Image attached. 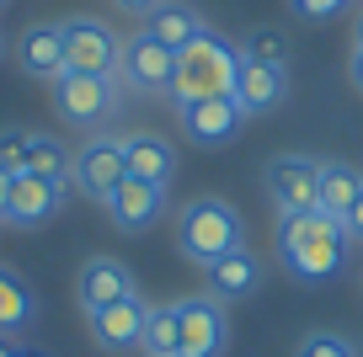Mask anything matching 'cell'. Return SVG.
<instances>
[{"instance_id":"cell-32","label":"cell","mask_w":363,"mask_h":357,"mask_svg":"<svg viewBox=\"0 0 363 357\" xmlns=\"http://www.w3.org/2000/svg\"><path fill=\"white\" fill-rule=\"evenodd\" d=\"M0 357H16V346H11V336H0Z\"/></svg>"},{"instance_id":"cell-25","label":"cell","mask_w":363,"mask_h":357,"mask_svg":"<svg viewBox=\"0 0 363 357\" xmlns=\"http://www.w3.org/2000/svg\"><path fill=\"white\" fill-rule=\"evenodd\" d=\"M294 357H358V346H352L347 336H337V331H310Z\"/></svg>"},{"instance_id":"cell-8","label":"cell","mask_w":363,"mask_h":357,"mask_svg":"<svg viewBox=\"0 0 363 357\" xmlns=\"http://www.w3.org/2000/svg\"><path fill=\"white\" fill-rule=\"evenodd\" d=\"M177 325H182V346L177 357H219L225 352V336H230V320H225V304L219 299H193L177 304Z\"/></svg>"},{"instance_id":"cell-19","label":"cell","mask_w":363,"mask_h":357,"mask_svg":"<svg viewBox=\"0 0 363 357\" xmlns=\"http://www.w3.org/2000/svg\"><path fill=\"white\" fill-rule=\"evenodd\" d=\"M208 272V288H214V299H240V293H251L262 283V261L251 256L246 246L240 251H230V256H219L214 267H203Z\"/></svg>"},{"instance_id":"cell-23","label":"cell","mask_w":363,"mask_h":357,"mask_svg":"<svg viewBox=\"0 0 363 357\" xmlns=\"http://www.w3.org/2000/svg\"><path fill=\"white\" fill-rule=\"evenodd\" d=\"M145 357H177L182 346V325H177V304H155L145 320Z\"/></svg>"},{"instance_id":"cell-21","label":"cell","mask_w":363,"mask_h":357,"mask_svg":"<svg viewBox=\"0 0 363 357\" xmlns=\"http://www.w3.org/2000/svg\"><path fill=\"white\" fill-rule=\"evenodd\" d=\"M358 192H363V176L352 166H342V160H320V208L326 213H347L352 203H358Z\"/></svg>"},{"instance_id":"cell-11","label":"cell","mask_w":363,"mask_h":357,"mask_svg":"<svg viewBox=\"0 0 363 357\" xmlns=\"http://www.w3.org/2000/svg\"><path fill=\"white\" fill-rule=\"evenodd\" d=\"M91 320V341L102 346V352H128V346L145 341V320H150V304L139 299V293H128V299L107 304V310L86 314Z\"/></svg>"},{"instance_id":"cell-17","label":"cell","mask_w":363,"mask_h":357,"mask_svg":"<svg viewBox=\"0 0 363 357\" xmlns=\"http://www.w3.org/2000/svg\"><path fill=\"white\" fill-rule=\"evenodd\" d=\"M235 101L246 118L272 112L284 101V69L278 64H257V59H240V80H235Z\"/></svg>"},{"instance_id":"cell-10","label":"cell","mask_w":363,"mask_h":357,"mask_svg":"<svg viewBox=\"0 0 363 357\" xmlns=\"http://www.w3.org/2000/svg\"><path fill=\"white\" fill-rule=\"evenodd\" d=\"M65 192L69 181H48V176H16L11 181V203H6V224H16V230H38V224H48L59 208H65Z\"/></svg>"},{"instance_id":"cell-36","label":"cell","mask_w":363,"mask_h":357,"mask_svg":"<svg viewBox=\"0 0 363 357\" xmlns=\"http://www.w3.org/2000/svg\"><path fill=\"white\" fill-rule=\"evenodd\" d=\"M0 6H6V0H0Z\"/></svg>"},{"instance_id":"cell-30","label":"cell","mask_w":363,"mask_h":357,"mask_svg":"<svg viewBox=\"0 0 363 357\" xmlns=\"http://www.w3.org/2000/svg\"><path fill=\"white\" fill-rule=\"evenodd\" d=\"M347 75H352V86L363 91V48H352V64H347Z\"/></svg>"},{"instance_id":"cell-22","label":"cell","mask_w":363,"mask_h":357,"mask_svg":"<svg viewBox=\"0 0 363 357\" xmlns=\"http://www.w3.org/2000/svg\"><path fill=\"white\" fill-rule=\"evenodd\" d=\"M69 166H75V155H69V149L59 144L54 134H33V144H27V160H22V171H27V176L75 181V176H69Z\"/></svg>"},{"instance_id":"cell-15","label":"cell","mask_w":363,"mask_h":357,"mask_svg":"<svg viewBox=\"0 0 363 357\" xmlns=\"http://www.w3.org/2000/svg\"><path fill=\"white\" fill-rule=\"evenodd\" d=\"M123 160H128V176L150 181V187H171V176H177V149H171V139L150 134V128L123 134Z\"/></svg>"},{"instance_id":"cell-1","label":"cell","mask_w":363,"mask_h":357,"mask_svg":"<svg viewBox=\"0 0 363 357\" xmlns=\"http://www.w3.org/2000/svg\"><path fill=\"white\" fill-rule=\"evenodd\" d=\"M347 224L326 208H310V213H284L278 219V256L294 278L320 283V278H337L347 267Z\"/></svg>"},{"instance_id":"cell-26","label":"cell","mask_w":363,"mask_h":357,"mask_svg":"<svg viewBox=\"0 0 363 357\" xmlns=\"http://www.w3.org/2000/svg\"><path fill=\"white\" fill-rule=\"evenodd\" d=\"M27 144H33V134H27V128H0V166L11 171V176H22Z\"/></svg>"},{"instance_id":"cell-12","label":"cell","mask_w":363,"mask_h":357,"mask_svg":"<svg viewBox=\"0 0 363 357\" xmlns=\"http://www.w3.org/2000/svg\"><path fill=\"white\" fill-rule=\"evenodd\" d=\"M128 293H134V272H128L118 256H91L86 267H80V278H75V299H80L86 314L107 310V304L128 299Z\"/></svg>"},{"instance_id":"cell-6","label":"cell","mask_w":363,"mask_h":357,"mask_svg":"<svg viewBox=\"0 0 363 357\" xmlns=\"http://www.w3.org/2000/svg\"><path fill=\"white\" fill-rule=\"evenodd\" d=\"M262 181H267L272 203H278L284 213L320 208V160H310V155H278V160H267Z\"/></svg>"},{"instance_id":"cell-31","label":"cell","mask_w":363,"mask_h":357,"mask_svg":"<svg viewBox=\"0 0 363 357\" xmlns=\"http://www.w3.org/2000/svg\"><path fill=\"white\" fill-rule=\"evenodd\" d=\"M118 6H123V11H139V16H150L160 6V0H118Z\"/></svg>"},{"instance_id":"cell-18","label":"cell","mask_w":363,"mask_h":357,"mask_svg":"<svg viewBox=\"0 0 363 357\" xmlns=\"http://www.w3.org/2000/svg\"><path fill=\"white\" fill-rule=\"evenodd\" d=\"M145 33L155 38V43H166L171 54H177V48H187L193 38H203L208 27L198 22V11H193V6H182V0H160L155 11L145 16Z\"/></svg>"},{"instance_id":"cell-4","label":"cell","mask_w":363,"mask_h":357,"mask_svg":"<svg viewBox=\"0 0 363 357\" xmlns=\"http://www.w3.org/2000/svg\"><path fill=\"white\" fill-rule=\"evenodd\" d=\"M54 107H59V118L65 123H75V128H96L102 118H113V107H118V86H113V75H59L54 80Z\"/></svg>"},{"instance_id":"cell-5","label":"cell","mask_w":363,"mask_h":357,"mask_svg":"<svg viewBox=\"0 0 363 357\" xmlns=\"http://www.w3.org/2000/svg\"><path fill=\"white\" fill-rule=\"evenodd\" d=\"M65 27V59L75 75H113L118 69V54H123V38L113 33L107 22L96 16H69Z\"/></svg>"},{"instance_id":"cell-3","label":"cell","mask_w":363,"mask_h":357,"mask_svg":"<svg viewBox=\"0 0 363 357\" xmlns=\"http://www.w3.org/2000/svg\"><path fill=\"white\" fill-rule=\"evenodd\" d=\"M177 246L187 261L198 267H214L219 256L240 251V213L219 198H193L177 213Z\"/></svg>"},{"instance_id":"cell-24","label":"cell","mask_w":363,"mask_h":357,"mask_svg":"<svg viewBox=\"0 0 363 357\" xmlns=\"http://www.w3.org/2000/svg\"><path fill=\"white\" fill-rule=\"evenodd\" d=\"M240 59H257V64H289V43L284 33H272V27H257V33H246V54Z\"/></svg>"},{"instance_id":"cell-16","label":"cell","mask_w":363,"mask_h":357,"mask_svg":"<svg viewBox=\"0 0 363 357\" xmlns=\"http://www.w3.org/2000/svg\"><path fill=\"white\" fill-rule=\"evenodd\" d=\"M102 203H107V213H113L118 230H150V224L160 219L166 187H150V181H139V176H123Z\"/></svg>"},{"instance_id":"cell-13","label":"cell","mask_w":363,"mask_h":357,"mask_svg":"<svg viewBox=\"0 0 363 357\" xmlns=\"http://www.w3.org/2000/svg\"><path fill=\"white\" fill-rule=\"evenodd\" d=\"M240 123H246V112H240L235 96H203V101H187V107H182V128H187V139H198V144H225V139L240 134Z\"/></svg>"},{"instance_id":"cell-33","label":"cell","mask_w":363,"mask_h":357,"mask_svg":"<svg viewBox=\"0 0 363 357\" xmlns=\"http://www.w3.org/2000/svg\"><path fill=\"white\" fill-rule=\"evenodd\" d=\"M352 38H358V48H363V11H358V27H352Z\"/></svg>"},{"instance_id":"cell-20","label":"cell","mask_w":363,"mask_h":357,"mask_svg":"<svg viewBox=\"0 0 363 357\" xmlns=\"http://www.w3.org/2000/svg\"><path fill=\"white\" fill-rule=\"evenodd\" d=\"M33 314H38V299H33V288H27V278L11 272V267H0V336L33 325Z\"/></svg>"},{"instance_id":"cell-34","label":"cell","mask_w":363,"mask_h":357,"mask_svg":"<svg viewBox=\"0 0 363 357\" xmlns=\"http://www.w3.org/2000/svg\"><path fill=\"white\" fill-rule=\"evenodd\" d=\"M16 357H43V352H16Z\"/></svg>"},{"instance_id":"cell-2","label":"cell","mask_w":363,"mask_h":357,"mask_svg":"<svg viewBox=\"0 0 363 357\" xmlns=\"http://www.w3.org/2000/svg\"><path fill=\"white\" fill-rule=\"evenodd\" d=\"M235 80H240V54L230 43H219L214 33H203L187 48H177V69H171L166 96L177 107L203 101V96H235Z\"/></svg>"},{"instance_id":"cell-9","label":"cell","mask_w":363,"mask_h":357,"mask_svg":"<svg viewBox=\"0 0 363 357\" xmlns=\"http://www.w3.org/2000/svg\"><path fill=\"white\" fill-rule=\"evenodd\" d=\"M69 176H75V187H80V192H91V198H107V192H113L118 181L128 176L123 139H113V134L86 139V144L75 149V166H69Z\"/></svg>"},{"instance_id":"cell-7","label":"cell","mask_w":363,"mask_h":357,"mask_svg":"<svg viewBox=\"0 0 363 357\" xmlns=\"http://www.w3.org/2000/svg\"><path fill=\"white\" fill-rule=\"evenodd\" d=\"M171 69H177V54L166 43H155L150 33L123 38V54H118V75H123L128 91H145V96H160L171 91Z\"/></svg>"},{"instance_id":"cell-28","label":"cell","mask_w":363,"mask_h":357,"mask_svg":"<svg viewBox=\"0 0 363 357\" xmlns=\"http://www.w3.org/2000/svg\"><path fill=\"white\" fill-rule=\"evenodd\" d=\"M342 224H347V234H352V240H363V192H358V203H352V208L342 213Z\"/></svg>"},{"instance_id":"cell-14","label":"cell","mask_w":363,"mask_h":357,"mask_svg":"<svg viewBox=\"0 0 363 357\" xmlns=\"http://www.w3.org/2000/svg\"><path fill=\"white\" fill-rule=\"evenodd\" d=\"M16 64H22L27 75L48 80V86H54L59 75H69V59H65V27H59V22L27 27L22 43H16Z\"/></svg>"},{"instance_id":"cell-35","label":"cell","mask_w":363,"mask_h":357,"mask_svg":"<svg viewBox=\"0 0 363 357\" xmlns=\"http://www.w3.org/2000/svg\"><path fill=\"white\" fill-rule=\"evenodd\" d=\"M0 54H6V38H0Z\"/></svg>"},{"instance_id":"cell-27","label":"cell","mask_w":363,"mask_h":357,"mask_svg":"<svg viewBox=\"0 0 363 357\" xmlns=\"http://www.w3.org/2000/svg\"><path fill=\"white\" fill-rule=\"evenodd\" d=\"M347 0H294V11L305 16V22H326V16H337Z\"/></svg>"},{"instance_id":"cell-29","label":"cell","mask_w":363,"mask_h":357,"mask_svg":"<svg viewBox=\"0 0 363 357\" xmlns=\"http://www.w3.org/2000/svg\"><path fill=\"white\" fill-rule=\"evenodd\" d=\"M11 171H6V166H0V219H6V203H11Z\"/></svg>"}]
</instances>
